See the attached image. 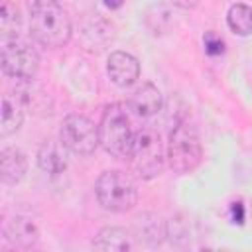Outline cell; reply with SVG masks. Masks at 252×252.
Instances as JSON below:
<instances>
[{
  "label": "cell",
  "instance_id": "1",
  "mask_svg": "<svg viewBox=\"0 0 252 252\" xmlns=\"http://www.w3.org/2000/svg\"><path fill=\"white\" fill-rule=\"evenodd\" d=\"M30 35L43 47H63L71 39V20L59 0H28Z\"/></svg>",
  "mask_w": 252,
  "mask_h": 252
},
{
  "label": "cell",
  "instance_id": "2",
  "mask_svg": "<svg viewBox=\"0 0 252 252\" xmlns=\"http://www.w3.org/2000/svg\"><path fill=\"white\" fill-rule=\"evenodd\" d=\"M98 138L100 146L106 154L118 159H126L130 154V146L134 140V132L130 128L128 112L122 102H112L104 108L98 122Z\"/></svg>",
  "mask_w": 252,
  "mask_h": 252
},
{
  "label": "cell",
  "instance_id": "3",
  "mask_svg": "<svg viewBox=\"0 0 252 252\" xmlns=\"http://www.w3.org/2000/svg\"><path fill=\"white\" fill-rule=\"evenodd\" d=\"M126 159L130 161L132 171L140 179L158 177L165 165V152H163V144L158 130L140 128L138 132H134V140Z\"/></svg>",
  "mask_w": 252,
  "mask_h": 252
},
{
  "label": "cell",
  "instance_id": "4",
  "mask_svg": "<svg viewBox=\"0 0 252 252\" xmlns=\"http://www.w3.org/2000/svg\"><path fill=\"white\" fill-rule=\"evenodd\" d=\"M165 158L169 167L179 175L191 173L193 169L199 167L203 158V148L195 126H191L189 122H177L173 126V130L169 132Z\"/></svg>",
  "mask_w": 252,
  "mask_h": 252
},
{
  "label": "cell",
  "instance_id": "5",
  "mask_svg": "<svg viewBox=\"0 0 252 252\" xmlns=\"http://www.w3.org/2000/svg\"><path fill=\"white\" fill-rule=\"evenodd\" d=\"M94 193L102 209L110 213H126L138 203V189L134 179L118 169H110L98 175Z\"/></svg>",
  "mask_w": 252,
  "mask_h": 252
},
{
  "label": "cell",
  "instance_id": "6",
  "mask_svg": "<svg viewBox=\"0 0 252 252\" xmlns=\"http://www.w3.org/2000/svg\"><path fill=\"white\" fill-rule=\"evenodd\" d=\"M2 71L16 81H32L39 69L37 51L22 39H4L0 53Z\"/></svg>",
  "mask_w": 252,
  "mask_h": 252
},
{
  "label": "cell",
  "instance_id": "7",
  "mask_svg": "<svg viewBox=\"0 0 252 252\" xmlns=\"http://www.w3.org/2000/svg\"><path fill=\"white\" fill-rule=\"evenodd\" d=\"M59 140L63 146L79 156H89L100 144L98 138V124L83 114H69L63 118L59 128Z\"/></svg>",
  "mask_w": 252,
  "mask_h": 252
},
{
  "label": "cell",
  "instance_id": "8",
  "mask_svg": "<svg viewBox=\"0 0 252 252\" xmlns=\"http://www.w3.org/2000/svg\"><path fill=\"white\" fill-rule=\"evenodd\" d=\"M106 73L116 87H130L140 77V63L132 53L112 51L106 61Z\"/></svg>",
  "mask_w": 252,
  "mask_h": 252
},
{
  "label": "cell",
  "instance_id": "9",
  "mask_svg": "<svg viewBox=\"0 0 252 252\" xmlns=\"http://www.w3.org/2000/svg\"><path fill=\"white\" fill-rule=\"evenodd\" d=\"M4 238L20 250H30L37 244L39 240V228L37 224L24 215H16L12 217L6 224H4Z\"/></svg>",
  "mask_w": 252,
  "mask_h": 252
},
{
  "label": "cell",
  "instance_id": "10",
  "mask_svg": "<svg viewBox=\"0 0 252 252\" xmlns=\"http://www.w3.org/2000/svg\"><path fill=\"white\" fill-rule=\"evenodd\" d=\"M161 106H163V96L154 83H142L128 96V108L140 118H150L158 114Z\"/></svg>",
  "mask_w": 252,
  "mask_h": 252
},
{
  "label": "cell",
  "instance_id": "11",
  "mask_svg": "<svg viewBox=\"0 0 252 252\" xmlns=\"http://www.w3.org/2000/svg\"><path fill=\"white\" fill-rule=\"evenodd\" d=\"M28 171V158L20 148L6 146L0 152V179L4 185H16Z\"/></svg>",
  "mask_w": 252,
  "mask_h": 252
},
{
  "label": "cell",
  "instance_id": "12",
  "mask_svg": "<svg viewBox=\"0 0 252 252\" xmlns=\"http://www.w3.org/2000/svg\"><path fill=\"white\" fill-rule=\"evenodd\" d=\"M67 148L63 146V142L59 140H47L39 146L37 150V165L41 171L49 173V175H59L67 169Z\"/></svg>",
  "mask_w": 252,
  "mask_h": 252
},
{
  "label": "cell",
  "instance_id": "13",
  "mask_svg": "<svg viewBox=\"0 0 252 252\" xmlns=\"http://www.w3.org/2000/svg\"><path fill=\"white\" fill-rule=\"evenodd\" d=\"M24 122V98L22 94L6 93L2 96V112H0V136L8 138L18 132Z\"/></svg>",
  "mask_w": 252,
  "mask_h": 252
},
{
  "label": "cell",
  "instance_id": "14",
  "mask_svg": "<svg viewBox=\"0 0 252 252\" xmlns=\"http://www.w3.org/2000/svg\"><path fill=\"white\" fill-rule=\"evenodd\" d=\"M93 246L96 250H104V252H126L132 248L130 232L120 226H104L94 236Z\"/></svg>",
  "mask_w": 252,
  "mask_h": 252
},
{
  "label": "cell",
  "instance_id": "15",
  "mask_svg": "<svg viewBox=\"0 0 252 252\" xmlns=\"http://www.w3.org/2000/svg\"><path fill=\"white\" fill-rule=\"evenodd\" d=\"M226 24L236 35H250L252 33V8L248 4H232L226 14Z\"/></svg>",
  "mask_w": 252,
  "mask_h": 252
},
{
  "label": "cell",
  "instance_id": "16",
  "mask_svg": "<svg viewBox=\"0 0 252 252\" xmlns=\"http://www.w3.org/2000/svg\"><path fill=\"white\" fill-rule=\"evenodd\" d=\"M22 24V16L18 6L12 0H2L0 2V32H2V39H12L16 37L18 30Z\"/></svg>",
  "mask_w": 252,
  "mask_h": 252
},
{
  "label": "cell",
  "instance_id": "17",
  "mask_svg": "<svg viewBox=\"0 0 252 252\" xmlns=\"http://www.w3.org/2000/svg\"><path fill=\"white\" fill-rule=\"evenodd\" d=\"M148 219H150L148 215H144V219L140 217V220H138V224H140L138 234H140V238H144L150 244H159L161 238L167 234V228H165V224L161 222L159 217L152 215V220H148Z\"/></svg>",
  "mask_w": 252,
  "mask_h": 252
},
{
  "label": "cell",
  "instance_id": "18",
  "mask_svg": "<svg viewBox=\"0 0 252 252\" xmlns=\"http://www.w3.org/2000/svg\"><path fill=\"white\" fill-rule=\"evenodd\" d=\"M203 41H205V51L209 55H220L224 51V41L215 32H207L205 37H203Z\"/></svg>",
  "mask_w": 252,
  "mask_h": 252
},
{
  "label": "cell",
  "instance_id": "19",
  "mask_svg": "<svg viewBox=\"0 0 252 252\" xmlns=\"http://www.w3.org/2000/svg\"><path fill=\"white\" fill-rule=\"evenodd\" d=\"M232 220L242 224L244 222V207L242 203H232Z\"/></svg>",
  "mask_w": 252,
  "mask_h": 252
},
{
  "label": "cell",
  "instance_id": "20",
  "mask_svg": "<svg viewBox=\"0 0 252 252\" xmlns=\"http://www.w3.org/2000/svg\"><path fill=\"white\" fill-rule=\"evenodd\" d=\"M173 6H177V8H183V10H191V8H195L197 6V2L199 0H169Z\"/></svg>",
  "mask_w": 252,
  "mask_h": 252
},
{
  "label": "cell",
  "instance_id": "21",
  "mask_svg": "<svg viewBox=\"0 0 252 252\" xmlns=\"http://www.w3.org/2000/svg\"><path fill=\"white\" fill-rule=\"evenodd\" d=\"M124 2H126V0H102V4H104L106 8H110V10H118Z\"/></svg>",
  "mask_w": 252,
  "mask_h": 252
}]
</instances>
